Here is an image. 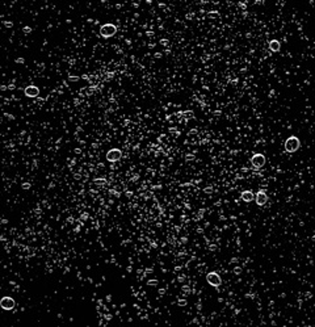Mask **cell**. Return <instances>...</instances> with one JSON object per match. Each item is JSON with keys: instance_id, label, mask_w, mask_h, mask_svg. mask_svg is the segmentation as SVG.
Here are the masks:
<instances>
[{"instance_id": "6da1fadb", "label": "cell", "mask_w": 315, "mask_h": 327, "mask_svg": "<svg viewBox=\"0 0 315 327\" xmlns=\"http://www.w3.org/2000/svg\"><path fill=\"white\" fill-rule=\"evenodd\" d=\"M299 146H301V142H299L298 137H296V136H290L286 141H285V145H284L285 150H286L288 152H296L299 148Z\"/></svg>"}, {"instance_id": "7a4b0ae2", "label": "cell", "mask_w": 315, "mask_h": 327, "mask_svg": "<svg viewBox=\"0 0 315 327\" xmlns=\"http://www.w3.org/2000/svg\"><path fill=\"white\" fill-rule=\"evenodd\" d=\"M116 33H117V28L114 24H104L100 28V34L101 37H105V38L113 37Z\"/></svg>"}, {"instance_id": "3957f363", "label": "cell", "mask_w": 315, "mask_h": 327, "mask_svg": "<svg viewBox=\"0 0 315 327\" xmlns=\"http://www.w3.org/2000/svg\"><path fill=\"white\" fill-rule=\"evenodd\" d=\"M122 158V151L120 148H112L106 152V160L108 162H118Z\"/></svg>"}, {"instance_id": "277c9868", "label": "cell", "mask_w": 315, "mask_h": 327, "mask_svg": "<svg viewBox=\"0 0 315 327\" xmlns=\"http://www.w3.org/2000/svg\"><path fill=\"white\" fill-rule=\"evenodd\" d=\"M206 281L209 282L211 286H215V288L221 285V282H222L221 276H219L217 272H210V273H208V274H206Z\"/></svg>"}, {"instance_id": "5b68a950", "label": "cell", "mask_w": 315, "mask_h": 327, "mask_svg": "<svg viewBox=\"0 0 315 327\" xmlns=\"http://www.w3.org/2000/svg\"><path fill=\"white\" fill-rule=\"evenodd\" d=\"M251 163L252 166L256 167V168H261L265 164V157L263 154H255L252 159H251Z\"/></svg>"}, {"instance_id": "8992f818", "label": "cell", "mask_w": 315, "mask_h": 327, "mask_svg": "<svg viewBox=\"0 0 315 327\" xmlns=\"http://www.w3.org/2000/svg\"><path fill=\"white\" fill-rule=\"evenodd\" d=\"M0 306H2L4 310H11L14 308V300L11 298V297H3L0 300Z\"/></svg>"}, {"instance_id": "52a82bcc", "label": "cell", "mask_w": 315, "mask_h": 327, "mask_svg": "<svg viewBox=\"0 0 315 327\" xmlns=\"http://www.w3.org/2000/svg\"><path fill=\"white\" fill-rule=\"evenodd\" d=\"M255 201H256V204L260 205V206L265 205L267 201H268V196H267V193H265V192H263V191H259L258 193H256V196H255Z\"/></svg>"}, {"instance_id": "ba28073f", "label": "cell", "mask_w": 315, "mask_h": 327, "mask_svg": "<svg viewBox=\"0 0 315 327\" xmlns=\"http://www.w3.org/2000/svg\"><path fill=\"white\" fill-rule=\"evenodd\" d=\"M24 93H25V96H28V97H37V96L40 95V88L35 87V86H28L25 88Z\"/></svg>"}, {"instance_id": "9c48e42d", "label": "cell", "mask_w": 315, "mask_h": 327, "mask_svg": "<svg viewBox=\"0 0 315 327\" xmlns=\"http://www.w3.org/2000/svg\"><path fill=\"white\" fill-rule=\"evenodd\" d=\"M240 197H242V200H243L244 202H251L252 200L255 198V195L252 193V191H243V192H242V195H240Z\"/></svg>"}, {"instance_id": "30bf717a", "label": "cell", "mask_w": 315, "mask_h": 327, "mask_svg": "<svg viewBox=\"0 0 315 327\" xmlns=\"http://www.w3.org/2000/svg\"><path fill=\"white\" fill-rule=\"evenodd\" d=\"M281 49V43L278 42L277 40H272L269 42V50L273 51V53H277V51H280Z\"/></svg>"}]
</instances>
